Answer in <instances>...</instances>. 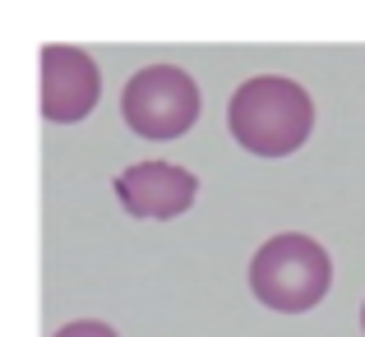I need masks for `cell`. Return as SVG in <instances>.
Instances as JSON below:
<instances>
[{
  "label": "cell",
  "instance_id": "cell-4",
  "mask_svg": "<svg viewBox=\"0 0 365 337\" xmlns=\"http://www.w3.org/2000/svg\"><path fill=\"white\" fill-rule=\"evenodd\" d=\"M102 98L98 61L79 46H42V120L74 125Z\"/></svg>",
  "mask_w": 365,
  "mask_h": 337
},
{
  "label": "cell",
  "instance_id": "cell-6",
  "mask_svg": "<svg viewBox=\"0 0 365 337\" xmlns=\"http://www.w3.org/2000/svg\"><path fill=\"white\" fill-rule=\"evenodd\" d=\"M56 337H120L111 323H98V319H79V323H65Z\"/></svg>",
  "mask_w": 365,
  "mask_h": 337
},
{
  "label": "cell",
  "instance_id": "cell-3",
  "mask_svg": "<svg viewBox=\"0 0 365 337\" xmlns=\"http://www.w3.org/2000/svg\"><path fill=\"white\" fill-rule=\"evenodd\" d=\"M120 115L139 139H180L199 120V83L176 65H148L125 83Z\"/></svg>",
  "mask_w": 365,
  "mask_h": 337
},
{
  "label": "cell",
  "instance_id": "cell-5",
  "mask_svg": "<svg viewBox=\"0 0 365 337\" xmlns=\"http://www.w3.org/2000/svg\"><path fill=\"white\" fill-rule=\"evenodd\" d=\"M120 208L134 217H180L199 195L195 171L171 162H134L116 176Z\"/></svg>",
  "mask_w": 365,
  "mask_h": 337
},
{
  "label": "cell",
  "instance_id": "cell-1",
  "mask_svg": "<svg viewBox=\"0 0 365 337\" xmlns=\"http://www.w3.org/2000/svg\"><path fill=\"white\" fill-rule=\"evenodd\" d=\"M227 125H232V139L245 152H255V157H287V152H296L310 139L314 102L296 79L259 74V79H245L232 93Z\"/></svg>",
  "mask_w": 365,
  "mask_h": 337
},
{
  "label": "cell",
  "instance_id": "cell-2",
  "mask_svg": "<svg viewBox=\"0 0 365 337\" xmlns=\"http://www.w3.org/2000/svg\"><path fill=\"white\" fill-rule=\"evenodd\" d=\"M333 282V264L324 254L319 240L310 236H273L268 245H259V254L250 259V291L259 296V305L277 314H305L324 301Z\"/></svg>",
  "mask_w": 365,
  "mask_h": 337
},
{
  "label": "cell",
  "instance_id": "cell-7",
  "mask_svg": "<svg viewBox=\"0 0 365 337\" xmlns=\"http://www.w3.org/2000/svg\"><path fill=\"white\" fill-rule=\"evenodd\" d=\"M361 328H365V305H361Z\"/></svg>",
  "mask_w": 365,
  "mask_h": 337
}]
</instances>
